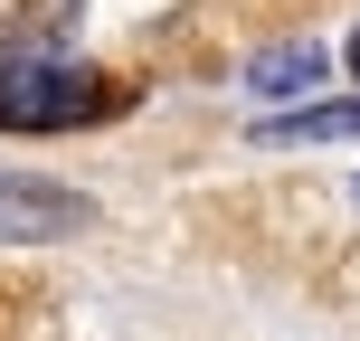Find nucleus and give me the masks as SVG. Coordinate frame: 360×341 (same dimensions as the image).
Instances as JSON below:
<instances>
[{
  "mask_svg": "<svg viewBox=\"0 0 360 341\" xmlns=\"http://www.w3.org/2000/svg\"><path fill=\"white\" fill-rule=\"evenodd\" d=\"M124 105V86L67 57H19L0 67V133H67V124H105Z\"/></svg>",
  "mask_w": 360,
  "mask_h": 341,
  "instance_id": "obj_1",
  "label": "nucleus"
},
{
  "mask_svg": "<svg viewBox=\"0 0 360 341\" xmlns=\"http://www.w3.org/2000/svg\"><path fill=\"white\" fill-rule=\"evenodd\" d=\"M86 199L76 190H48V180L29 171H0V247H38V237H76L86 228Z\"/></svg>",
  "mask_w": 360,
  "mask_h": 341,
  "instance_id": "obj_2",
  "label": "nucleus"
},
{
  "mask_svg": "<svg viewBox=\"0 0 360 341\" xmlns=\"http://www.w3.org/2000/svg\"><path fill=\"white\" fill-rule=\"evenodd\" d=\"M86 0H0V48H57Z\"/></svg>",
  "mask_w": 360,
  "mask_h": 341,
  "instance_id": "obj_3",
  "label": "nucleus"
},
{
  "mask_svg": "<svg viewBox=\"0 0 360 341\" xmlns=\"http://www.w3.org/2000/svg\"><path fill=\"white\" fill-rule=\"evenodd\" d=\"M266 143H360V105H313V114H275L256 124Z\"/></svg>",
  "mask_w": 360,
  "mask_h": 341,
  "instance_id": "obj_4",
  "label": "nucleus"
},
{
  "mask_svg": "<svg viewBox=\"0 0 360 341\" xmlns=\"http://www.w3.org/2000/svg\"><path fill=\"white\" fill-rule=\"evenodd\" d=\"M313 76H323V57H313V48H266V57L247 67V86H256V95H304Z\"/></svg>",
  "mask_w": 360,
  "mask_h": 341,
  "instance_id": "obj_5",
  "label": "nucleus"
},
{
  "mask_svg": "<svg viewBox=\"0 0 360 341\" xmlns=\"http://www.w3.org/2000/svg\"><path fill=\"white\" fill-rule=\"evenodd\" d=\"M351 76H360V29H351Z\"/></svg>",
  "mask_w": 360,
  "mask_h": 341,
  "instance_id": "obj_6",
  "label": "nucleus"
}]
</instances>
